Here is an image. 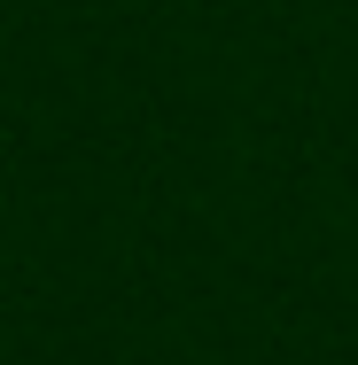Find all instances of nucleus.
I'll list each match as a JSON object with an SVG mask.
<instances>
[]
</instances>
